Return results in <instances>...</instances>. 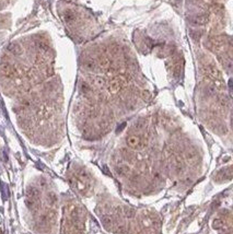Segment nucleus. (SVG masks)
I'll list each match as a JSON object with an SVG mask.
<instances>
[{"instance_id":"3","label":"nucleus","mask_w":233,"mask_h":234,"mask_svg":"<svg viewBox=\"0 0 233 234\" xmlns=\"http://www.w3.org/2000/svg\"><path fill=\"white\" fill-rule=\"evenodd\" d=\"M111 222H112V220H111L110 218H103V223H104V225H105L106 227H108V225L111 224Z\"/></svg>"},{"instance_id":"2","label":"nucleus","mask_w":233,"mask_h":234,"mask_svg":"<svg viewBox=\"0 0 233 234\" xmlns=\"http://www.w3.org/2000/svg\"><path fill=\"white\" fill-rule=\"evenodd\" d=\"M223 227V222H222L220 219H216L215 221H213V227L215 229H220V227Z\"/></svg>"},{"instance_id":"1","label":"nucleus","mask_w":233,"mask_h":234,"mask_svg":"<svg viewBox=\"0 0 233 234\" xmlns=\"http://www.w3.org/2000/svg\"><path fill=\"white\" fill-rule=\"evenodd\" d=\"M127 143L130 146V147L137 148L144 143V140H142L139 136H130L129 138L127 139Z\"/></svg>"}]
</instances>
